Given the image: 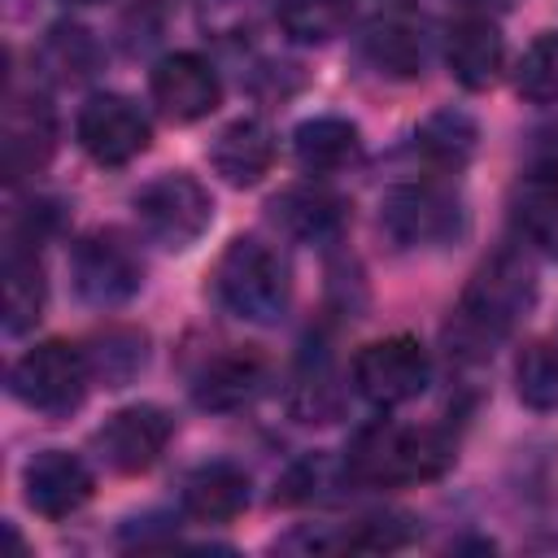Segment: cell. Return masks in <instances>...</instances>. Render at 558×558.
<instances>
[{
  "mask_svg": "<svg viewBox=\"0 0 558 558\" xmlns=\"http://www.w3.org/2000/svg\"><path fill=\"white\" fill-rule=\"evenodd\" d=\"M536 305V270L519 248H501L475 266L466 279L449 323L445 344L458 362H488L493 349L532 314Z\"/></svg>",
  "mask_w": 558,
  "mask_h": 558,
  "instance_id": "6da1fadb",
  "label": "cell"
},
{
  "mask_svg": "<svg viewBox=\"0 0 558 558\" xmlns=\"http://www.w3.org/2000/svg\"><path fill=\"white\" fill-rule=\"evenodd\" d=\"M449 466H453L449 432L397 423V418H375L357 427L344 453V475L349 484H362V488H410V484L440 480Z\"/></svg>",
  "mask_w": 558,
  "mask_h": 558,
  "instance_id": "7a4b0ae2",
  "label": "cell"
},
{
  "mask_svg": "<svg viewBox=\"0 0 558 558\" xmlns=\"http://www.w3.org/2000/svg\"><path fill=\"white\" fill-rule=\"evenodd\" d=\"M214 292L227 314L270 327L288 314L292 275H288V262L279 257V248H270L257 235H235L214 266Z\"/></svg>",
  "mask_w": 558,
  "mask_h": 558,
  "instance_id": "3957f363",
  "label": "cell"
},
{
  "mask_svg": "<svg viewBox=\"0 0 558 558\" xmlns=\"http://www.w3.org/2000/svg\"><path fill=\"white\" fill-rule=\"evenodd\" d=\"M92 362L87 349L70 344V340H44L35 349H26L13 366H9V392L48 418H65L83 405L87 388H92Z\"/></svg>",
  "mask_w": 558,
  "mask_h": 558,
  "instance_id": "277c9868",
  "label": "cell"
},
{
  "mask_svg": "<svg viewBox=\"0 0 558 558\" xmlns=\"http://www.w3.org/2000/svg\"><path fill=\"white\" fill-rule=\"evenodd\" d=\"M131 209H135L140 231L170 253L192 248L214 222V196L187 170H166V174L148 179L131 196Z\"/></svg>",
  "mask_w": 558,
  "mask_h": 558,
  "instance_id": "5b68a950",
  "label": "cell"
},
{
  "mask_svg": "<svg viewBox=\"0 0 558 558\" xmlns=\"http://www.w3.org/2000/svg\"><path fill=\"white\" fill-rule=\"evenodd\" d=\"M70 283H74L78 301L92 305V310L126 305L144 288V257L113 227L87 231L70 248Z\"/></svg>",
  "mask_w": 558,
  "mask_h": 558,
  "instance_id": "8992f818",
  "label": "cell"
},
{
  "mask_svg": "<svg viewBox=\"0 0 558 558\" xmlns=\"http://www.w3.org/2000/svg\"><path fill=\"white\" fill-rule=\"evenodd\" d=\"M379 227L401 244V248H436L453 244L466 231V209L462 201L440 187L436 179L423 183H397L384 192L379 205Z\"/></svg>",
  "mask_w": 558,
  "mask_h": 558,
  "instance_id": "52a82bcc",
  "label": "cell"
},
{
  "mask_svg": "<svg viewBox=\"0 0 558 558\" xmlns=\"http://www.w3.org/2000/svg\"><path fill=\"white\" fill-rule=\"evenodd\" d=\"M353 388L375 410H397L427 392L432 384V357L414 336H384L353 353Z\"/></svg>",
  "mask_w": 558,
  "mask_h": 558,
  "instance_id": "ba28073f",
  "label": "cell"
},
{
  "mask_svg": "<svg viewBox=\"0 0 558 558\" xmlns=\"http://www.w3.org/2000/svg\"><path fill=\"white\" fill-rule=\"evenodd\" d=\"M432 17L405 0L397 4H384L379 13L366 17L362 35H357V52L362 61L384 74V78H397V83H410L427 70V57H432Z\"/></svg>",
  "mask_w": 558,
  "mask_h": 558,
  "instance_id": "9c48e42d",
  "label": "cell"
},
{
  "mask_svg": "<svg viewBox=\"0 0 558 558\" xmlns=\"http://www.w3.org/2000/svg\"><path fill=\"white\" fill-rule=\"evenodd\" d=\"M74 135L78 148L96 161V166H131L140 153H148L153 144V122L144 118V109L131 96L118 92H96L83 100L78 118H74Z\"/></svg>",
  "mask_w": 558,
  "mask_h": 558,
  "instance_id": "30bf717a",
  "label": "cell"
},
{
  "mask_svg": "<svg viewBox=\"0 0 558 558\" xmlns=\"http://www.w3.org/2000/svg\"><path fill=\"white\" fill-rule=\"evenodd\" d=\"M170 436H174V418L161 405H122L92 432V449L109 471L144 475L148 466H157Z\"/></svg>",
  "mask_w": 558,
  "mask_h": 558,
  "instance_id": "8fae6325",
  "label": "cell"
},
{
  "mask_svg": "<svg viewBox=\"0 0 558 558\" xmlns=\"http://www.w3.org/2000/svg\"><path fill=\"white\" fill-rule=\"evenodd\" d=\"M92 488V466L70 449H39L22 466V497L39 519H70L87 506Z\"/></svg>",
  "mask_w": 558,
  "mask_h": 558,
  "instance_id": "7c38bea8",
  "label": "cell"
},
{
  "mask_svg": "<svg viewBox=\"0 0 558 558\" xmlns=\"http://www.w3.org/2000/svg\"><path fill=\"white\" fill-rule=\"evenodd\" d=\"M148 92H153V105L170 122H201L222 100V83H218L214 65L205 57H196V52L161 57L153 65V74H148Z\"/></svg>",
  "mask_w": 558,
  "mask_h": 558,
  "instance_id": "4fadbf2b",
  "label": "cell"
},
{
  "mask_svg": "<svg viewBox=\"0 0 558 558\" xmlns=\"http://www.w3.org/2000/svg\"><path fill=\"white\" fill-rule=\"evenodd\" d=\"M0 140H4L0 148H4V179L9 183L44 170L52 148H57V118H52L48 100L35 96V92L22 96L13 87L9 100H4V135Z\"/></svg>",
  "mask_w": 558,
  "mask_h": 558,
  "instance_id": "5bb4252c",
  "label": "cell"
},
{
  "mask_svg": "<svg viewBox=\"0 0 558 558\" xmlns=\"http://www.w3.org/2000/svg\"><path fill=\"white\" fill-rule=\"evenodd\" d=\"M445 65L466 92H484L501 78L506 39L484 13H466L445 31Z\"/></svg>",
  "mask_w": 558,
  "mask_h": 558,
  "instance_id": "9a60e30c",
  "label": "cell"
},
{
  "mask_svg": "<svg viewBox=\"0 0 558 558\" xmlns=\"http://www.w3.org/2000/svg\"><path fill=\"white\" fill-rule=\"evenodd\" d=\"M266 357L253 353V349H227V353H214L196 379H192V401L201 410H214V414H231L240 405H248L262 388H266Z\"/></svg>",
  "mask_w": 558,
  "mask_h": 558,
  "instance_id": "2e32d148",
  "label": "cell"
},
{
  "mask_svg": "<svg viewBox=\"0 0 558 558\" xmlns=\"http://www.w3.org/2000/svg\"><path fill=\"white\" fill-rule=\"evenodd\" d=\"M292 157L314 179L340 174V170H349V166L362 161V131L349 118H336V113L305 118L292 131Z\"/></svg>",
  "mask_w": 558,
  "mask_h": 558,
  "instance_id": "e0dca14e",
  "label": "cell"
},
{
  "mask_svg": "<svg viewBox=\"0 0 558 558\" xmlns=\"http://www.w3.org/2000/svg\"><path fill=\"white\" fill-rule=\"evenodd\" d=\"M270 161H275V135H270V126L257 122V118H235V122H227V126L214 135V144H209V166H214V174H218L222 183H231V187H253V183L270 170Z\"/></svg>",
  "mask_w": 558,
  "mask_h": 558,
  "instance_id": "ac0fdd59",
  "label": "cell"
},
{
  "mask_svg": "<svg viewBox=\"0 0 558 558\" xmlns=\"http://www.w3.org/2000/svg\"><path fill=\"white\" fill-rule=\"evenodd\" d=\"M270 222L301 244H336L349 222V209L323 187H283L270 201Z\"/></svg>",
  "mask_w": 558,
  "mask_h": 558,
  "instance_id": "d6986e66",
  "label": "cell"
},
{
  "mask_svg": "<svg viewBox=\"0 0 558 558\" xmlns=\"http://www.w3.org/2000/svg\"><path fill=\"white\" fill-rule=\"evenodd\" d=\"M510 222L527 248L558 262V166H541L514 183Z\"/></svg>",
  "mask_w": 558,
  "mask_h": 558,
  "instance_id": "ffe728a7",
  "label": "cell"
},
{
  "mask_svg": "<svg viewBox=\"0 0 558 558\" xmlns=\"http://www.w3.org/2000/svg\"><path fill=\"white\" fill-rule=\"evenodd\" d=\"M183 514L196 523H231L248 510V475L235 462H205L183 480Z\"/></svg>",
  "mask_w": 558,
  "mask_h": 558,
  "instance_id": "44dd1931",
  "label": "cell"
},
{
  "mask_svg": "<svg viewBox=\"0 0 558 558\" xmlns=\"http://www.w3.org/2000/svg\"><path fill=\"white\" fill-rule=\"evenodd\" d=\"M480 148V126L462 109H436L418 122L414 131V153L436 170V174H458L471 166Z\"/></svg>",
  "mask_w": 558,
  "mask_h": 558,
  "instance_id": "7402d4cb",
  "label": "cell"
},
{
  "mask_svg": "<svg viewBox=\"0 0 558 558\" xmlns=\"http://www.w3.org/2000/svg\"><path fill=\"white\" fill-rule=\"evenodd\" d=\"M288 410H292L296 423H336V418H340V410H344V388L336 384L327 344H305L301 366L292 371Z\"/></svg>",
  "mask_w": 558,
  "mask_h": 558,
  "instance_id": "603a6c76",
  "label": "cell"
},
{
  "mask_svg": "<svg viewBox=\"0 0 558 558\" xmlns=\"http://www.w3.org/2000/svg\"><path fill=\"white\" fill-rule=\"evenodd\" d=\"M44 301H48V283L35 248L9 244L4 248V331L9 336L31 331L44 318Z\"/></svg>",
  "mask_w": 558,
  "mask_h": 558,
  "instance_id": "cb8c5ba5",
  "label": "cell"
},
{
  "mask_svg": "<svg viewBox=\"0 0 558 558\" xmlns=\"http://www.w3.org/2000/svg\"><path fill=\"white\" fill-rule=\"evenodd\" d=\"M92 379L105 388H126L148 366V336L140 327H105L87 344Z\"/></svg>",
  "mask_w": 558,
  "mask_h": 558,
  "instance_id": "d4e9b609",
  "label": "cell"
},
{
  "mask_svg": "<svg viewBox=\"0 0 558 558\" xmlns=\"http://www.w3.org/2000/svg\"><path fill=\"white\" fill-rule=\"evenodd\" d=\"M39 65L57 83H83L100 65V44L92 39V31H83L74 22H57L39 44Z\"/></svg>",
  "mask_w": 558,
  "mask_h": 558,
  "instance_id": "484cf974",
  "label": "cell"
},
{
  "mask_svg": "<svg viewBox=\"0 0 558 558\" xmlns=\"http://www.w3.org/2000/svg\"><path fill=\"white\" fill-rule=\"evenodd\" d=\"M514 392L527 410H558V344L527 340L514 357Z\"/></svg>",
  "mask_w": 558,
  "mask_h": 558,
  "instance_id": "4316f807",
  "label": "cell"
},
{
  "mask_svg": "<svg viewBox=\"0 0 558 558\" xmlns=\"http://www.w3.org/2000/svg\"><path fill=\"white\" fill-rule=\"evenodd\" d=\"M275 13L296 44H327L344 31L353 0H279Z\"/></svg>",
  "mask_w": 558,
  "mask_h": 558,
  "instance_id": "83f0119b",
  "label": "cell"
},
{
  "mask_svg": "<svg viewBox=\"0 0 558 558\" xmlns=\"http://www.w3.org/2000/svg\"><path fill=\"white\" fill-rule=\"evenodd\" d=\"M514 92L527 105H558V31H545L527 44L514 65Z\"/></svg>",
  "mask_w": 558,
  "mask_h": 558,
  "instance_id": "f1b7e54d",
  "label": "cell"
},
{
  "mask_svg": "<svg viewBox=\"0 0 558 558\" xmlns=\"http://www.w3.org/2000/svg\"><path fill=\"white\" fill-rule=\"evenodd\" d=\"M331 480H336V466H331L323 453H314V458L296 462V466L279 480V488H275V506H301V501H314V497H323V488H331Z\"/></svg>",
  "mask_w": 558,
  "mask_h": 558,
  "instance_id": "f546056e",
  "label": "cell"
},
{
  "mask_svg": "<svg viewBox=\"0 0 558 558\" xmlns=\"http://www.w3.org/2000/svg\"><path fill=\"white\" fill-rule=\"evenodd\" d=\"M466 4H484V9H506V4H514V0H466Z\"/></svg>",
  "mask_w": 558,
  "mask_h": 558,
  "instance_id": "4dcf8cb0",
  "label": "cell"
},
{
  "mask_svg": "<svg viewBox=\"0 0 558 558\" xmlns=\"http://www.w3.org/2000/svg\"><path fill=\"white\" fill-rule=\"evenodd\" d=\"M65 4H105V0H65Z\"/></svg>",
  "mask_w": 558,
  "mask_h": 558,
  "instance_id": "1f68e13d",
  "label": "cell"
}]
</instances>
